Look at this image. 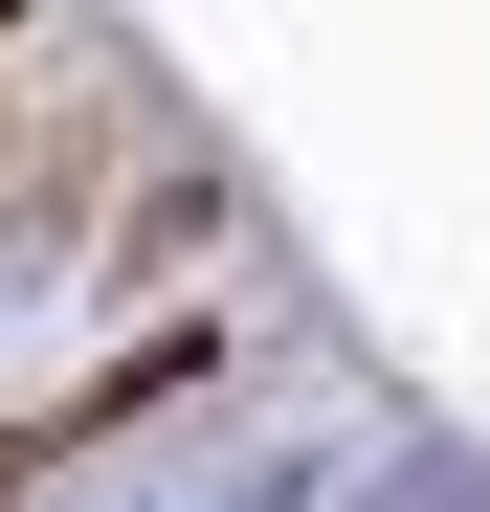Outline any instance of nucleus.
<instances>
[{
    "label": "nucleus",
    "mask_w": 490,
    "mask_h": 512,
    "mask_svg": "<svg viewBox=\"0 0 490 512\" xmlns=\"http://www.w3.org/2000/svg\"><path fill=\"white\" fill-rule=\"evenodd\" d=\"M23 468H45V423H0V490H23Z\"/></svg>",
    "instance_id": "nucleus-2"
},
{
    "label": "nucleus",
    "mask_w": 490,
    "mask_h": 512,
    "mask_svg": "<svg viewBox=\"0 0 490 512\" xmlns=\"http://www.w3.org/2000/svg\"><path fill=\"white\" fill-rule=\"evenodd\" d=\"M0 156H45V112H23V67H0Z\"/></svg>",
    "instance_id": "nucleus-1"
}]
</instances>
